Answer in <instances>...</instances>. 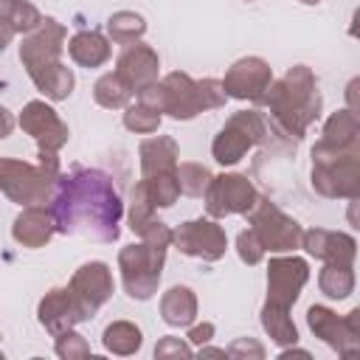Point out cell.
I'll return each instance as SVG.
<instances>
[{"label":"cell","mask_w":360,"mask_h":360,"mask_svg":"<svg viewBox=\"0 0 360 360\" xmlns=\"http://www.w3.org/2000/svg\"><path fill=\"white\" fill-rule=\"evenodd\" d=\"M51 211L59 233H82L96 242H115L124 202L101 169H70L56 180Z\"/></svg>","instance_id":"obj_1"},{"label":"cell","mask_w":360,"mask_h":360,"mask_svg":"<svg viewBox=\"0 0 360 360\" xmlns=\"http://www.w3.org/2000/svg\"><path fill=\"white\" fill-rule=\"evenodd\" d=\"M262 104L270 112V127L281 138L301 141L309 124L321 115V93L315 73L307 65L290 68L278 82L270 84Z\"/></svg>","instance_id":"obj_2"},{"label":"cell","mask_w":360,"mask_h":360,"mask_svg":"<svg viewBox=\"0 0 360 360\" xmlns=\"http://www.w3.org/2000/svg\"><path fill=\"white\" fill-rule=\"evenodd\" d=\"M135 96L141 104H146L158 112H169L174 121H191L194 115H200L205 110H219L228 101L222 82H217V79L194 82L188 73H180V70L166 73L160 82L146 84Z\"/></svg>","instance_id":"obj_3"},{"label":"cell","mask_w":360,"mask_h":360,"mask_svg":"<svg viewBox=\"0 0 360 360\" xmlns=\"http://www.w3.org/2000/svg\"><path fill=\"white\" fill-rule=\"evenodd\" d=\"M312 188L329 200L360 197V138L346 146H312Z\"/></svg>","instance_id":"obj_4"},{"label":"cell","mask_w":360,"mask_h":360,"mask_svg":"<svg viewBox=\"0 0 360 360\" xmlns=\"http://www.w3.org/2000/svg\"><path fill=\"white\" fill-rule=\"evenodd\" d=\"M59 177L62 172L56 152H39V163H25L14 158L0 160L3 194L20 205H42L45 200H51Z\"/></svg>","instance_id":"obj_5"},{"label":"cell","mask_w":360,"mask_h":360,"mask_svg":"<svg viewBox=\"0 0 360 360\" xmlns=\"http://www.w3.org/2000/svg\"><path fill=\"white\" fill-rule=\"evenodd\" d=\"M166 262V245H152L141 239V245H127L118 253V267H121V281L129 298L146 301L158 292L160 284V270Z\"/></svg>","instance_id":"obj_6"},{"label":"cell","mask_w":360,"mask_h":360,"mask_svg":"<svg viewBox=\"0 0 360 360\" xmlns=\"http://www.w3.org/2000/svg\"><path fill=\"white\" fill-rule=\"evenodd\" d=\"M267 138V121L259 110H239L233 112L225 127L217 132L211 143V155L219 166L239 163L253 146H259Z\"/></svg>","instance_id":"obj_7"},{"label":"cell","mask_w":360,"mask_h":360,"mask_svg":"<svg viewBox=\"0 0 360 360\" xmlns=\"http://www.w3.org/2000/svg\"><path fill=\"white\" fill-rule=\"evenodd\" d=\"M245 217H248L250 228L259 233V239H262V245H264L267 250L287 253V250L301 248V239H304L301 225H298L292 217H287L276 202L259 197L256 205H253Z\"/></svg>","instance_id":"obj_8"},{"label":"cell","mask_w":360,"mask_h":360,"mask_svg":"<svg viewBox=\"0 0 360 360\" xmlns=\"http://www.w3.org/2000/svg\"><path fill=\"white\" fill-rule=\"evenodd\" d=\"M259 194L245 174H217L205 191V211L214 219L231 214H248L256 205Z\"/></svg>","instance_id":"obj_9"},{"label":"cell","mask_w":360,"mask_h":360,"mask_svg":"<svg viewBox=\"0 0 360 360\" xmlns=\"http://www.w3.org/2000/svg\"><path fill=\"white\" fill-rule=\"evenodd\" d=\"M172 245L186 253V256H194V259H202V262H217L225 256V248H228V236H225V228L217 225V219L211 217H200V219H188L183 222L177 231H174V239Z\"/></svg>","instance_id":"obj_10"},{"label":"cell","mask_w":360,"mask_h":360,"mask_svg":"<svg viewBox=\"0 0 360 360\" xmlns=\"http://www.w3.org/2000/svg\"><path fill=\"white\" fill-rule=\"evenodd\" d=\"M65 37H68L65 25L56 22L53 17H45L31 34H25V39L20 45V62L25 65L28 76L62 62L59 56H62V48H65Z\"/></svg>","instance_id":"obj_11"},{"label":"cell","mask_w":360,"mask_h":360,"mask_svg":"<svg viewBox=\"0 0 360 360\" xmlns=\"http://www.w3.org/2000/svg\"><path fill=\"white\" fill-rule=\"evenodd\" d=\"M270 84H273V70H270V65L262 56H242V59H236L228 68L225 79H222V87H225L228 98L253 101V104L264 101Z\"/></svg>","instance_id":"obj_12"},{"label":"cell","mask_w":360,"mask_h":360,"mask_svg":"<svg viewBox=\"0 0 360 360\" xmlns=\"http://www.w3.org/2000/svg\"><path fill=\"white\" fill-rule=\"evenodd\" d=\"M307 323L315 338H321L326 346H332L340 357H360V332L349 323V318H340L329 307L312 304L307 309Z\"/></svg>","instance_id":"obj_13"},{"label":"cell","mask_w":360,"mask_h":360,"mask_svg":"<svg viewBox=\"0 0 360 360\" xmlns=\"http://www.w3.org/2000/svg\"><path fill=\"white\" fill-rule=\"evenodd\" d=\"M20 127L37 141L39 152H59L70 138L68 124L45 101H28L20 112Z\"/></svg>","instance_id":"obj_14"},{"label":"cell","mask_w":360,"mask_h":360,"mask_svg":"<svg viewBox=\"0 0 360 360\" xmlns=\"http://www.w3.org/2000/svg\"><path fill=\"white\" fill-rule=\"evenodd\" d=\"M68 287H70V292L76 295L79 309H82V315H84V321H87V318H93V315L98 312V307L112 295L115 281H112V273H110V267H107L104 262H84V264L73 273V278H70Z\"/></svg>","instance_id":"obj_15"},{"label":"cell","mask_w":360,"mask_h":360,"mask_svg":"<svg viewBox=\"0 0 360 360\" xmlns=\"http://www.w3.org/2000/svg\"><path fill=\"white\" fill-rule=\"evenodd\" d=\"M309 278V264L301 256H276L267 264V301L292 307Z\"/></svg>","instance_id":"obj_16"},{"label":"cell","mask_w":360,"mask_h":360,"mask_svg":"<svg viewBox=\"0 0 360 360\" xmlns=\"http://www.w3.org/2000/svg\"><path fill=\"white\" fill-rule=\"evenodd\" d=\"M301 248L309 256L321 259L323 264H354L357 259V242L340 231H326V228L304 231Z\"/></svg>","instance_id":"obj_17"},{"label":"cell","mask_w":360,"mask_h":360,"mask_svg":"<svg viewBox=\"0 0 360 360\" xmlns=\"http://www.w3.org/2000/svg\"><path fill=\"white\" fill-rule=\"evenodd\" d=\"M37 318L53 338L73 329L79 321H84V315L79 309V301L70 292V287H53L51 292H45V298L37 307Z\"/></svg>","instance_id":"obj_18"},{"label":"cell","mask_w":360,"mask_h":360,"mask_svg":"<svg viewBox=\"0 0 360 360\" xmlns=\"http://www.w3.org/2000/svg\"><path fill=\"white\" fill-rule=\"evenodd\" d=\"M158 70H160V59H158V51L143 45V42H132L121 51L118 62H115V73L138 93L143 90L146 84L158 82Z\"/></svg>","instance_id":"obj_19"},{"label":"cell","mask_w":360,"mask_h":360,"mask_svg":"<svg viewBox=\"0 0 360 360\" xmlns=\"http://www.w3.org/2000/svg\"><path fill=\"white\" fill-rule=\"evenodd\" d=\"M53 233H56V219L53 211L45 205H25L11 228V236L22 248H42L51 242Z\"/></svg>","instance_id":"obj_20"},{"label":"cell","mask_w":360,"mask_h":360,"mask_svg":"<svg viewBox=\"0 0 360 360\" xmlns=\"http://www.w3.org/2000/svg\"><path fill=\"white\" fill-rule=\"evenodd\" d=\"M141 155V177L149 174H163V172H177V158H180V146L174 138L169 135H155L146 138L138 149Z\"/></svg>","instance_id":"obj_21"},{"label":"cell","mask_w":360,"mask_h":360,"mask_svg":"<svg viewBox=\"0 0 360 360\" xmlns=\"http://www.w3.org/2000/svg\"><path fill=\"white\" fill-rule=\"evenodd\" d=\"M160 315L169 326H191L197 318V295L186 284H174L160 295Z\"/></svg>","instance_id":"obj_22"},{"label":"cell","mask_w":360,"mask_h":360,"mask_svg":"<svg viewBox=\"0 0 360 360\" xmlns=\"http://www.w3.org/2000/svg\"><path fill=\"white\" fill-rule=\"evenodd\" d=\"M68 53L82 68H101L110 59L112 51H110V42H107L104 34H98V31H79V34L70 37Z\"/></svg>","instance_id":"obj_23"},{"label":"cell","mask_w":360,"mask_h":360,"mask_svg":"<svg viewBox=\"0 0 360 360\" xmlns=\"http://www.w3.org/2000/svg\"><path fill=\"white\" fill-rule=\"evenodd\" d=\"M45 17L25 0H0V25H3V45L17 34H31Z\"/></svg>","instance_id":"obj_24"},{"label":"cell","mask_w":360,"mask_h":360,"mask_svg":"<svg viewBox=\"0 0 360 360\" xmlns=\"http://www.w3.org/2000/svg\"><path fill=\"white\" fill-rule=\"evenodd\" d=\"M262 326L270 335L273 343L278 346H295L298 343V329L290 318V307L276 304V301H264L262 307Z\"/></svg>","instance_id":"obj_25"},{"label":"cell","mask_w":360,"mask_h":360,"mask_svg":"<svg viewBox=\"0 0 360 360\" xmlns=\"http://www.w3.org/2000/svg\"><path fill=\"white\" fill-rule=\"evenodd\" d=\"M357 138H360V115L352 112L349 107L332 112L321 132V143H326V146H346Z\"/></svg>","instance_id":"obj_26"},{"label":"cell","mask_w":360,"mask_h":360,"mask_svg":"<svg viewBox=\"0 0 360 360\" xmlns=\"http://www.w3.org/2000/svg\"><path fill=\"white\" fill-rule=\"evenodd\" d=\"M101 343H104L107 352L127 357V354H135V352L141 349L143 335H141V329H138L132 321H112V323L104 329Z\"/></svg>","instance_id":"obj_27"},{"label":"cell","mask_w":360,"mask_h":360,"mask_svg":"<svg viewBox=\"0 0 360 360\" xmlns=\"http://www.w3.org/2000/svg\"><path fill=\"white\" fill-rule=\"evenodd\" d=\"M135 96V90L118 76V73H104L96 84H93V98L96 104L107 107V110H121L129 104V98Z\"/></svg>","instance_id":"obj_28"},{"label":"cell","mask_w":360,"mask_h":360,"mask_svg":"<svg viewBox=\"0 0 360 360\" xmlns=\"http://www.w3.org/2000/svg\"><path fill=\"white\" fill-rule=\"evenodd\" d=\"M318 287L326 298H335V301L349 298L354 290L352 264H323V270L318 273Z\"/></svg>","instance_id":"obj_29"},{"label":"cell","mask_w":360,"mask_h":360,"mask_svg":"<svg viewBox=\"0 0 360 360\" xmlns=\"http://www.w3.org/2000/svg\"><path fill=\"white\" fill-rule=\"evenodd\" d=\"M107 34L118 45H132L146 34V20L138 11H115L107 20Z\"/></svg>","instance_id":"obj_30"},{"label":"cell","mask_w":360,"mask_h":360,"mask_svg":"<svg viewBox=\"0 0 360 360\" xmlns=\"http://www.w3.org/2000/svg\"><path fill=\"white\" fill-rule=\"evenodd\" d=\"M155 202H152V197H149V188L143 186V180H138L135 186H132V191H129V228H132V233H143V228L155 219Z\"/></svg>","instance_id":"obj_31"},{"label":"cell","mask_w":360,"mask_h":360,"mask_svg":"<svg viewBox=\"0 0 360 360\" xmlns=\"http://www.w3.org/2000/svg\"><path fill=\"white\" fill-rule=\"evenodd\" d=\"M177 180H180V191L188 197H205L214 174L202 166V163H180L177 166Z\"/></svg>","instance_id":"obj_32"},{"label":"cell","mask_w":360,"mask_h":360,"mask_svg":"<svg viewBox=\"0 0 360 360\" xmlns=\"http://www.w3.org/2000/svg\"><path fill=\"white\" fill-rule=\"evenodd\" d=\"M124 127H127L129 132H138V135H152V132H158V127H160V112L138 101V104L127 107V112H124Z\"/></svg>","instance_id":"obj_33"},{"label":"cell","mask_w":360,"mask_h":360,"mask_svg":"<svg viewBox=\"0 0 360 360\" xmlns=\"http://www.w3.org/2000/svg\"><path fill=\"white\" fill-rule=\"evenodd\" d=\"M236 253H239V259L245 262V264H259L262 259H264V253H267V248L262 245V239H259V233L253 231V228H248V231H239V236H236Z\"/></svg>","instance_id":"obj_34"},{"label":"cell","mask_w":360,"mask_h":360,"mask_svg":"<svg viewBox=\"0 0 360 360\" xmlns=\"http://www.w3.org/2000/svg\"><path fill=\"white\" fill-rule=\"evenodd\" d=\"M56 354L65 357V360H73V357H90V346H87V340H84L79 332L68 329V332L56 335Z\"/></svg>","instance_id":"obj_35"},{"label":"cell","mask_w":360,"mask_h":360,"mask_svg":"<svg viewBox=\"0 0 360 360\" xmlns=\"http://www.w3.org/2000/svg\"><path fill=\"white\" fill-rule=\"evenodd\" d=\"M191 354V346L183 343L180 338H160L158 346H155V357H188Z\"/></svg>","instance_id":"obj_36"},{"label":"cell","mask_w":360,"mask_h":360,"mask_svg":"<svg viewBox=\"0 0 360 360\" xmlns=\"http://www.w3.org/2000/svg\"><path fill=\"white\" fill-rule=\"evenodd\" d=\"M228 357H256V360H262L264 357V346L256 343L253 338H239V340H233L228 346Z\"/></svg>","instance_id":"obj_37"},{"label":"cell","mask_w":360,"mask_h":360,"mask_svg":"<svg viewBox=\"0 0 360 360\" xmlns=\"http://www.w3.org/2000/svg\"><path fill=\"white\" fill-rule=\"evenodd\" d=\"M211 338H214V323H211V321H202V323H197V326L188 329V340L197 343V346L208 343Z\"/></svg>","instance_id":"obj_38"},{"label":"cell","mask_w":360,"mask_h":360,"mask_svg":"<svg viewBox=\"0 0 360 360\" xmlns=\"http://www.w3.org/2000/svg\"><path fill=\"white\" fill-rule=\"evenodd\" d=\"M343 96H346V107H349L352 112H357V115H360V76L349 79V84H346V90H343Z\"/></svg>","instance_id":"obj_39"},{"label":"cell","mask_w":360,"mask_h":360,"mask_svg":"<svg viewBox=\"0 0 360 360\" xmlns=\"http://www.w3.org/2000/svg\"><path fill=\"white\" fill-rule=\"evenodd\" d=\"M346 219H349L352 228L360 231V197H354V200L349 202V208H346Z\"/></svg>","instance_id":"obj_40"},{"label":"cell","mask_w":360,"mask_h":360,"mask_svg":"<svg viewBox=\"0 0 360 360\" xmlns=\"http://www.w3.org/2000/svg\"><path fill=\"white\" fill-rule=\"evenodd\" d=\"M349 34H352L354 39H360V8L352 14V22H349Z\"/></svg>","instance_id":"obj_41"},{"label":"cell","mask_w":360,"mask_h":360,"mask_svg":"<svg viewBox=\"0 0 360 360\" xmlns=\"http://www.w3.org/2000/svg\"><path fill=\"white\" fill-rule=\"evenodd\" d=\"M346 318H349V323H352V326H354V329L360 332V307H354V309H352V312H349Z\"/></svg>","instance_id":"obj_42"},{"label":"cell","mask_w":360,"mask_h":360,"mask_svg":"<svg viewBox=\"0 0 360 360\" xmlns=\"http://www.w3.org/2000/svg\"><path fill=\"white\" fill-rule=\"evenodd\" d=\"M298 3H307V6H318L321 0H298Z\"/></svg>","instance_id":"obj_43"},{"label":"cell","mask_w":360,"mask_h":360,"mask_svg":"<svg viewBox=\"0 0 360 360\" xmlns=\"http://www.w3.org/2000/svg\"><path fill=\"white\" fill-rule=\"evenodd\" d=\"M248 3H250V0H248Z\"/></svg>","instance_id":"obj_44"}]
</instances>
